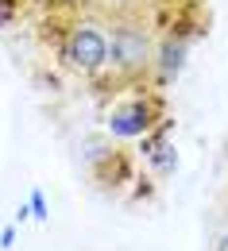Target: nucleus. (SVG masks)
<instances>
[{
  "mask_svg": "<svg viewBox=\"0 0 228 251\" xmlns=\"http://www.w3.org/2000/svg\"><path fill=\"white\" fill-rule=\"evenodd\" d=\"M0 248H16V224H4V232H0Z\"/></svg>",
  "mask_w": 228,
  "mask_h": 251,
  "instance_id": "nucleus-9",
  "label": "nucleus"
},
{
  "mask_svg": "<svg viewBox=\"0 0 228 251\" xmlns=\"http://www.w3.org/2000/svg\"><path fill=\"white\" fill-rule=\"evenodd\" d=\"M27 205H31V220H39V224L51 220V205H47V193H43V189H31Z\"/></svg>",
  "mask_w": 228,
  "mask_h": 251,
  "instance_id": "nucleus-8",
  "label": "nucleus"
},
{
  "mask_svg": "<svg viewBox=\"0 0 228 251\" xmlns=\"http://www.w3.org/2000/svg\"><path fill=\"white\" fill-rule=\"evenodd\" d=\"M24 220H31V205H20L16 209V224H24Z\"/></svg>",
  "mask_w": 228,
  "mask_h": 251,
  "instance_id": "nucleus-10",
  "label": "nucleus"
},
{
  "mask_svg": "<svg viewBox=\"0 0 228 251\" xmlns=\"http://www.w3.org/2000/svg\"><path fill=\"white\" fill-rule=\"evenodd\" d=\"M170 127H174L170 120H163V124H155V127H151V131H147V135L139 139V155H143V158H151V155H155V151L163 147L166 139H170Z\"/></svg>",
  "mask_w": 228,
  "mask_h": 251,
  "instance_id": "nucleus-7",
  "label": "nucleus"
},
{
  "mask_svg": "<svg viewBox=\"0 0 228 251\" xmlns=\"http://www.w3.org/2000/svg\"><path fill=\"white\" fill-rule=\"evenodd\" d=\"M151 62H155V47L143 20H116L108 27V66L120 74H139Z\"/></svg>",
  "mask_w": 228,
  "mask_h": 251,
  "instance_id": "nucleus-1",
  "label": "nucleus"
},
{
  "mask_svg": "<svg viewBox=\"0 0 228 251\" xmlns=\"http://www.w3.org/2000/svg\"><path fill=\"white\" fill-rule=\"evenodd\" d=\"M62 62L77 74H101L108 66V31L93 24V20H81L74 24L62 39Z\"/></svg>",
  "mask_w": 228,
  "mask_h": 251,
  "instance_id": "nucleus-2",
  "label": "nucleus"
},
{
  "mask_svg": "<svg viewBox=\"0 0 228 251\" xmlns=\"http://www.w3.org/2000/svg\"><path fill=\"white\" fill-rule=\"evenodd\" d=\"M186 58H190V43L182 35H166L163 43L155 47V70H159V81H174L182 70H186Z\"/></svg>",
  "mask_w": 228,
  "mask_h": 251,
  "instance_id": "nucleus-4",
  "label": "nucleus"
},
{
  "mask_svg": "<svg viewBox=\"0 0 228 251\" xmlns=\"http://www.w3.org/2000/svg\"><path fill=\"white\" fill-rule=\"evenodd\" d=\"M112 155H116L112 135H85V139H81V158H85L93 170H97V166H104Z\"/></svg>",
  "mask_w": 228,
  "mask_h": 251,
  "instance_id": "nucleus-5",
  "label": "nucleus"
},
{
  "mask_svg": "<svg viewBox=\"0 0 228 251\" xmlns=\"http://www.w3.org/2000/svg\"><path fill=\"white\" fill-rule=\"evenodd\" d=\"M163 120V100L159 97H131L108 112V135L112 139H143L151 127Z\"/></svg>",
  "mask_w": 228,
  "mask_h": 251,
  "instance_id": "nucleus-3",
  "label": "nucleus"
},
{
  "mask_svg": "<svg viewBox=\"0 0 228 251\" xmlns=\"http://www.w3.org/2000/svg\"><path fill=\"white\" fill-rule=\"evenodd\" d=\"M147 162H151L155 178H170V174L178 170V151H174V143L166 139V143H163V147H159V151H155L151 158H147Z\"/></svg>",
  "mask_w": 228,
  "mask_h": 251,
  "instance_id": "nucleus-6",
  "label": "nucleus"
}]
</instances>
